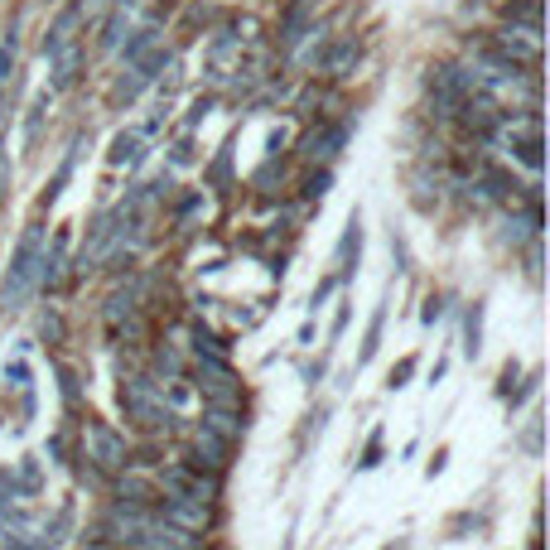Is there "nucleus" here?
Instances as JSON below:
<instances>
[{"instance_id":"f257e3e1","label":"nucleus","mask_w":550,"mask_h":550,"mask_svg":"<svg viewBox=\"0 0 550 550\" xmlns=\"http://www.w3.org/2000/svg\"><path fill=\"white\" fill-rule=\"evenodd\" d=\"M116 396H121L126 420H136L140 430H174V420H179L165 401V382H155L145 372H126L121 386H116Z\"/></svg>"},{"instance_id":"f03ea898","label":"nucleus","mask_w":550,"mask_h":550,"mask_svg":"<svg viewBox=\"0 0 550 550\" xmlns=\"http://www.w3.org/2000/svg\"><path fill=\"white\" fill-rule=\"evenodd\" d=\"M39 261H44V227L34 222L25 237H20L15 261H10V275H5V285H0V314H15V309L29 304V295L39 290Z\"/></svg>"},{"instance_id":"7ed1b4c3","label":"nucleus","mask_w":550,"mask_h":550,"mask_svg":"<svg viewBox=\"0 0 550 550\" xmlns=\"http://www.w3.org/2000/svg\"><path fill=\"white\" fill-rule=\"evenodd\" d=\"M131 440L111 425V420H97V415H87L83 425V459L87 468H97V473H126L131 468Z\"/></svg>"},{"instance_id":"20e7f679","label":"nucleus","mask_w":550,"mask_h":550,"mask_svg":"<svg viewBox=\"0 0 550 550\" xmlns=\"http://www.w3.org/2000/svg\"><path fill=\"white\" fill-rule=\"evenodd\" d=\"M193 377H198V391L208 406H242V382L237 372L227 367V358H198L193 362Z\"/></svg>"},{"instance_id":"39448f33","label":"nucleus","mask_w":550,"mask_h":550,"mask_svg":"<svg viewBox=\"0 0 550 550\" xmlns=\"http://www.w3.org/2000/svg\"><path fill=\"white\" fill-rule=\"evenodd\" d=\"M488 49H493L497 58H507V63H517V68H541V29H531V25H507L497 29L493 39H488Z\"/></svg>"},{"instance_id":"423d86ee","label":"nucleus","mask_w":550,"mask_h":550,"mask_svg":"<svg viewBox=\"0 0 550 550\" xmlns=\"http://www.w3.org/2000/svg\"><path fill=\"white\" fill-rule=\"evenodd\" d=\"M160 522L179 526L189 536H208L218 526V502H198V497H160Z\"/></svg>"},{"instance_id":"0eeeda50","label":"nucleus","mask_w":550,"mask_h":550,"mask_svg":"<svg viewBox=\"0 0 550 550\" xmlns=\"http://www.w3.org/2000/svg\"><path fill=\"white\" fill-rule=\"evenodd\" d=\"M193 468H208V473H227V464H232V440H222V435H213V430H193V454H189Z\"/></svg>"},{"instance_id":"6e6552de","label":"nucleus","mask_w":550,"mask_h":550,"mask_svg":"<svg viewBox=\"0 0 550 550\" xmlns=\"http://www.w3.org/2000/svg\"><path fill=\"white\" fill-rule=\"evenodd\" d=\"M348 136H353V126H348V121H333V126H319V131H309L300 150L309 155V160H333V155L348 145Z\"/></svg>"},{"instance_id":"1a4fd4ad","label":"nucleus","mask_w":550,"mask_h":550,"mask_svg":"<svg viewBox=\"0 0 550 550\" xmlns=\"http://www.w3.org/2000/svg\"><path fill=\"white\" fill-rule=\"evenodd\" d=\"M198 425L213 430V435H222V440H232V444L247 435V415H242V406H208Z\"/></svg>"},{"instance_id":"9d476101","label":"nucleus","mask_w":550,"mask_h":550,"mask_svg":"<svg viewBox=\"0 0 550 550\" xmlns=\"http://www.w3.org/2000/svg\"><path fill=\"white\" fill-rule=\"evenodd\" d=\"M78 29H83V5L73 0L63 15H58L49 34H44V54H58V49H68V44H78Z\"/></svg>"},{"instance_id":"9b49d317","label":"nucleus","mask_w":550,"mask_h":550,"mask_svg":"<svg viewBox=\"0 0 550 550\" xmlns=\"http://www.w3.org/2000/svg\"><path fill=\"white\" fill-rule=\"evenodd\" d=\"M140 309V285L131 280V285H116L107 295V309H102V319H107V329H121L131 314Z\"/></svg>"},{"instance_id":"f8f14e48","label":"nucleus","mask_w":550,"mask_h":550,"mask_svg":"<svg viewBox=\"0 0 550 550\" xmlns=\"http://www.w3.org/2000/svg\"><path fill=\"white\" fill-rule=\"evenodd\" d=\"M358 256H362V218H358V208H353V218L343 227V242H338V280H348V275L358 271Z\"/></svg>"},{"instance_id":"ddd939ff","label":"nucleus","mask_w":550,"mask_h":550,"mask_svg":"<svg viewBox=\"0 0 550 550\" xmlns=\"http://www.w3.org/2000/svg\"><path fill=\"white\" fill-rule=\"evenodd\" d=\"M49 68H54L49 87H54V92H68V87L78 83V68H83V49H78V44H68V49L49 54Z\"/></svg>"},{"instance_id":"4468645a","label":"nucleus","mask_w":550,"mask_h":550,"mask_svg":"<svg viewBox=\"0 0 550 550\" xmlns=\"http://www.w3.org/2000/svg\"><path fill=\"white\" fill-rule=\"evenodd\" d=\"M362 58V44L358 39H343V44H333V49H324V58H319V68L329 73V78H348L353 68H358Z\"/></svg>"},{"instance_id":"2eb2a0df","label":"nucleus","mask_w":550,"mask_h":550,"mask_svg":"<svg viewBox=\"0 0 550 550\" xmlns=\"http://www.w3.org/2000/svg\"><path fill=\"white\" fill-rule=\"evenodd\" d=\"M189 338H193V353H198V358H227V353H232V343H227L222 333L203 329V324H193Z\"/></svg>"},{"instance_id":"dca6fc26","label":"nucleus","mask_w":550,"mask_h":550,"mask_svg":"<svg viewBox=\"0 0 550 550\" xmlns=\"http://www.w3.org/2000/svg\"><path fill=\"white\" fill-rule=\"evenodd\" d=\"M54 377H58V396H63V406L78 411V406H83V382H78V372H73L68 362H54Z\"/></svg>"},{"instance_id":"f3484780","label":"nucleus","mask_w":550,"mask_h":550,"mask_svg":"<svg viewBox=\"0 0 550 550\" xmlns=\"http://www.w3.org/2000/svg\"><path fill=\"white\" fill-rule=\"evenodd\" d=\"M382 333H386V300L377 304V314H372V324H367V338H362V348H358V367H367V362L377 358V348H382Z\"/></svg>"},{"instance_id":"a211bd4d","label":"nucleus","mask_w":550,"mask_h":550,"mask_svg":"<svg viewBox=\"0 0 550 550\" xmlns=\"http://www.w3.org/2000/svg\"><path fill=\"white\" fill-rule=\"evenodd\" d=\"M155 44H160V25H140L136 34H131V39L121 44V58H126V63H136V58H140V54H150Z\"/></svg>"},{"instance_id":"6ab92c4d","label":"nucleus","mask_w":550,"mask_h":550,"mask_svg":"<svg viewBox=\"0 0 550 550\" xmlns=\"http://www.w3.org/2000/svg\"><path fill=\"white\" fill-rule=\"evenodd\" d=\"M483 353V300H473L464 319V358H478Z\"/></svg>"},{"instance_id":"aec40b11","label":"nucleus","mask_w":550,"mask_h":550,"mask_svg":"<svg viewBox=\"0 0 550 550\" xmlns=\"http://www.w3.org/2000/svg\"><path fill=\"white\" fill-rule=\"evenodd\" d=\"M140 155H145V150H140V136L136 131H121V136L111 140V165H140Z\"/></svg>"},{"instance_id":"412c9836","label":"nucleus","mask_w":550,"mask_h":550,"mask_svg":"<svg viewBox=\"0 0 550 550\" xmlns=\"http://www.w3.org/2000/svg\"><path fill=\"white\" fill-rule=\"evenodd\" d=\"M78 150H83V140H78V145H73V150H68V155H63V165H58L54 184H49V189H44V208H54V203H58V193H63V184H68V179H73V169H78Z\"/></svg>"},{"instance_id":"4be33fe9","label":"nucleus","mask_w":550,"mask_h":550,"mask_svg":"<svg viewBox=\"0 0 550 550\" xmlns=\"http://www.w3.org/2000/svg\"><path fill=\"white\" fill-rule=\"evenodd\" d=\"M179 372H184V358H179V348H165V343H160V348H155V382H174V377H179Z\"/></svg>"},{"instance_id":"5701e85b","label":"nucleus","mask_w":550,"mask_h":550,"mask_svg":"<svg viewBox=\"0 0 550 550\" xmlns=\"http://www.w3.org/2000/svg\"><path fill=\"white\" fill-rule=\"evenodd\" d=\"M507 20H512V25L541 29V0H512V5H507Z\"/></svg>"},{"instance_id":"b1692460","label":"nucleus","mask_w":550,"mask_h":550,"mask_svg":"<svg viewBox=\"0 0 550 550\" xmlns=\"http://www.w3.org/2000/svg\"><path fill=\"white\" fill-rule=\"evenodd\" d=\"M15 478H20V488H25L29 497H39V488H44V468H39V459H25V464L15 468Z\"/></svg>"},{"instance_id":"393cba45","label":"nucleus","mask_w":550,"mask_h":550,"mask_svg":"<svg viewBox=\"0 0 550 550\" xmlns=\"http://www.w3.org/2000/svg\"><path fill=\"white\" fill-rule=\"evenodd\" d=\"M121 29H126V5H116V15H111L107 25H102V49H121Z\"/></svg>"},{"instance_id":"a878e982","label":"nucleus","mask_w":550,"mask_h":550,"mask_svg":"<svg viewBox=\"0 0 550 550\" xmlns=\"http://www.w3.org/2000/svg\"><path fill=\"white\" fill-rule=\"evenodd\" d=\"M140 87H145V78H140L136 68H131L126 78H116V87H111V97H116V102H136V97H140Z\"/></svg>"},{"instance_id":"bb28decb","label":"nucleus","mask_w":550,"mask_h":550,"mask_svg":"<svg viewBox=\"0 0 550 550\" xmlns=\"http://www.w3.org/2000/svg\"><path fill=\"white\" fill-rule=\"evenodd\" d=\"M10 78H15V34L0 44V92H10Z\"/></svg>"},{"instance_id":"cd10ccee","label":"nucleus","mask_w":550,"mask_h":550,"mask_svg":"<svg viewBox=\"0 0 550 550\" xmlns=\"http://www.w3.org/2000/svg\"><path fill=\"white\" fill-rule=\"evenodd\" d=\"M44 111H49V92H39V102L29 107V121H25V140H29V145L39 140V126H44Z\"/></svg>"},{"instance_id":"c85d7f7f","label":"nucleus","mask_w":550,"mask_h":550,"mask_svg":"<svg viewBox=\"0 0 550 550\" xmlns=\"http://www.w3.org/2000/svg\"><path fill=\"white\" fill-rule=\"evenodd\" d=\"M333 189V169H314L309 179H304V198H324Z\"/></svg>"},{"instance_id":"c756f323","label":"nucleus","mask_w":550,"mask_h":550,"mask_svg":"<svg viewBox=\"0 0 550 550\" xmlns=\"http://www.w3.org/2000/svg\"><path fill=\"white\" fill-rule=\"evenodd\" d=\"M411 377H415V358H401L396 367H391V372H386V386H391V391H401V386L411 382Z\"/></svg>"},{"instance_id":"7c9ffc66","label":"nucleus","mask_w":550,"mask_h":550,"mask_svg":"<svg viewBox=\"0 0 550 550\" xmlns=\"http://www.w3.org/2000/svg\"><path fill=\"white\" fill-rule=\"evenodd\" d=\"M382 464V430H372V440H367V449H362L358 468H377Z\"/></svg>"},{"instance_id":"2f4dec72","label":"nucleus","mask_w":550,"mask_h":550,"mask_svg":"<svg viewBox=\"0 0 550 550\" xmlns=\"http://www.w3.org/2000/svg\"><path fill=\"white\" fill-rule=\"evenodd\" d=\"M5 382H10V386H20V391H25V386H34V382H29V367H25L20 358H15V362H5Z\"/></svg>"},{"instance_id":"473e14b6","label":"nucleus","mask_w":550,"mask_h":550,"mask_svg":"<svg viewBox=\"0 0 550 550\" xmlns=\"http://www.w3.org/2000/svg\"><path fill=\"white\" fill-rule=\"evenodd\" d=\"M333 285H338V275H329L324 285H314V295H309V309H314V314L324 309V300H329V295H333Z\"/></svg>"},{"instance_id":"72a5a7b5","label":"nucleus","mask_w":550,"mask_h":550,"mask_svg":"<svg viewBox=\"0 0 550 550\" xmlns=\"http://www.w3.org/2000/svg\"><path fill=\"white\" fill-rule=\"evenodd\" d=\"M517 377H522V362L512 358V362H507V367H502V382H497V391L507 396V391H512V382H517Z\"/></svg>"},{"instance_id":"f704fd0d","label":"nucleus","mask_w":550,"mask_h":550,"mask_svg":"<svg viewBox=\"0 0 550 550\" xmlns=\"http://www.w3.org/2000/svg\"><path fill=\"white\" fill-rule=\"evenodd\" d=\"M10 179H15V174H10V155H5V145H0V203L10 198Z\"/></svg>"},{"instance_id":"c9c22d12","label":"nucleus","mask_w":550,"mask_h":550,"mask_svg":"<svg viewBox=\"0 0 550 550\" xmlns=\"http://www.w3.org/2000/svg\"><path fill=\"white\" fill-rule=\"evenodd\" d=\"M39 329H44L49 343H63V319H58V314H44V324H39Z\"/></svg>"},{"instance_id":"e433bc0d","label":"nucleus","mask_w":550,"mask_h":550,"mask_svg":"<svg viewBox=\"0 0 550 550\" xmlns=\"http://www.w3.org/2000/svg\"><path fill=\"white\" fill-rule=\"evenodd\" d=\"M440 314H444V300H440V295H430V300H425V309H420V319H425V324H435Z\"/></svg>"},{"instance_id":"4c0bfd02","label":"nucleus","mask_w":550,"mask_h":550,"mask_svg":"<svg viewBox=\"0 0 550 550\" xmlns=\"http://www.w3.org/2000/svg\"><path fill=\"white\" fill-rule=\"evenodd\" d=\"M348 314H353V309H348V300H343V304H338V319H333V333H329L333 343H338V338H343V329H348Z\"/></svg>"},{"instance_id":"58836bf2","label":"nucleus","mask_w":550,"mask_h":550,"mask_svg":"<svg viewBox=\"0 0 550 550\" xmlns=\"http://www.w3.org/2000/svg\"><path fill=\"white\" fill-rule=\"evenodd\" d=\"M444 464H449V449H435V459L425 464V478H435V473H444Z\"/></svg>"},{"instance_id":"ea45409f","label":"nucleus","mask_w":550,"mask_h":550,"mask_svg":"<svg viewBox=\"0 0 550 550\" xmlns=\"http://www.w3.org/2000/svg\"><path fill=\"white\" fill-rule=\"evenodd\" d=\"M526 449H531V454H541V420H531V430H526Z\"/></svg>"},{"instance_id":"a19ab883","label":"nucleus","mask_w":550,"mask_h":550,"mask_svg":"<svg viewBox=\"0 0 550 550\" xmlns=\"http://www.w3.org/2000/svg\"><path fill=\"white\" fill-rule=\"evenodd\" d=\"M526 550H541V541H531V546H526Z\"/></svg>"}]
</instances>
